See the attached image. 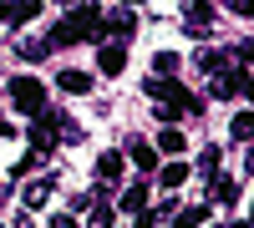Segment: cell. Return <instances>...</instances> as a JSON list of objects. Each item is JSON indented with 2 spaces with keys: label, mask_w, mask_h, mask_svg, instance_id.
I'll return each mask as SVG.
<instances>
[{
  "label": "cell",
  "mask_w": 254,
  "mask_h": 228,
  "mask_svg": "<svg viewBox=\"0 0 254 228\" xmlns=\"http://www.w3.org/2000/svg\"><path fill=\"white\" fill-rule=\"evenodd\" d=\"M244 168H249V173H254V147H249V162H244Z\"/></svg>",
  "instance_id": "obj_26"
},
{
  "label": "cell",
  "mask_w": 254,
  "mask_h": 228,
  "mask_svg": "<svg viewBox=\"0 0 254 228\" xmlns=\"http://www.w3.org/2000/svg\"><path fill=\"white\" fill-rule=\"evenodd\" d=\"M234 56L244 61V66H254V41H239V46H234Z\"/></svg>",
  "instance_id": "obj_21"
},
{
  "label": "cell",
  "mask_w": 254,
  "mask_h": 228,
  "mask_svg": "<svg viewBox=\"0 0 254 228\" xmlns=\"http://www.w3.org/2000/svg\"><path fill=\"white\" fill-rule=\"evenodd\" d=\"M198 168H203L208 182H214V178H219V147H203V152H198Z\"/></svg>",
  "instance_id": "obj_13"
},
{
  "label": "cell",
  "mask_w": 254,
  "mask_h": 228,
  "mask_svg": "<svg viewBox=\"0 0 254 228\" xmlns=\"http://www.w3.org/2000/svg\"><path fill=\"white\" fill-rule=\"evenodd\" d=\"M46 51H56L51 41H20V56H26V61H41Z\"/></svg>",
  "instance_id": "obj_15"
},
{
  "label": "cell",
  "mask_w": 254,
  "mask_h": 228,
  "mask_svg": "<svg viewBox=\"0 0 254 228\" xmlns=\"http://www.w3.org/2000/svg\"><path fill=\"white\" fill-rule=\"evenodd\" d=\"M97 178H107V182L122 178V152H102V157H97Z\"/></svg>",
  "instance_id": "obj_10"
},
{
  "label": "cell",
  "mask_w": 254,
  "mask_h": 228,
  "mask_svg": "<svg viewBox=\"0 0 254 228\" xmlns=\"http://www.w3.org/2000/svg\"><path fill=\"white\" fill-rule=\"evenodd\" d=\"M158 152L178 157V152H183V132H178V127H163V132H158Z\"/></svg>",
  "instance_id": "obj_9"
},
{
  "label": "cell",
  "mask_w": 254,
  "mask_h": 228,
  "mask_svg": "<svg viewBox=\"0 0 254 228\" xmlns=\"http://www.w3.org/2000/svg\"><path fill=\"white\" fill-rule=\"evenodd\" d=\"M208 20H214V10H208L203 0H188V26H193V31H203Z\"/></svg>",
  "instance_id": "obj_12"
},
{
  "label": "cell",
  "mask_w": 254,
  "mask_h": 228,
  "mask_svg": "<svg viewBox=\"0 0 254 228\" xmlns=\"http://www.w3.org/2000/svg\"><path fill=\"white\" fill-rule=\"evenodd\" d=\"M10 101H15L26 117H41V112H46V87H41L36 76H15V81H10Z\"/></svg>",
  "instance_id": "obj_1"
},
{
  "label": "cell",
  "mask_w": 254,
  "mask_h": 228,
  "mask_svg": "<svg viewBox=\"0 0 254 228\" xmlns=\"http://www.w3.org/2000/svg\"><path fill=\"white\" fill-rule=\"evenodd\" d=\"M92 228H112V208H97L92 213Z\"/></svg>",
  "instance_id": "obj_22"
},
{
  "label": "cell",
  "mask_w": 254,
  "mask_h": 228,
  "mask_svg": "<svg viewBox=\"0 0 254 228\" xmlns=\"http://www.w3.org/2000/svg\"><path fill=\"white\" fill-rule=\"evenodd\" d=\"M208 223V208H203V203H198V208H183L178 218H173V228H203Z\"/></svg>",
  "instance_id": "obj_11"
},
{
  "label": "cell",
  "mask_w": 254,
  "mask_h": 228,
  "mask_svg": "<svg viewBox=\"0 0 254 228\" xmlns=\"http://www.w3.org/2000/svg\"><path fill=\"white\" fill-rule=\"evenodd\" d=\"M0 137H5V127H0Z\"/></svg>",
  "instance_id": "obj_29"
},
{
  "label": "cell",
  "mask_w": 254,
  "mask_h": 228,
  "mask_svg": "<svg viewBox=\"0 0 254 228\" xmlns=\"http://www.w3.org/2000/svg\"><path fill=\"white\" fill-rule=\"evenodd\" d=\"M122 5H137V0H122Z\"/></svg>",
  "instance_id": "obj_28"
},
{
  "label": "cell",
  "mask_w": 254,
  "mask_h": 228,
  "mask_svg": "<svg viewBox=\"0 0 254 228\" xmlns=\"http://www.w3.org/2000/svg\"><path fill=\"white\" fill-rule=\"evenodd\" d=\"M56 5H81V0H56Z\"/></svg>",
  "instance_id": "obj_27"
},
{
  "label": "cell",
  "mask_w": 254,
  "mask_h": 228,
  "mask_svg": "<svg viewBox=\"0 0 254 228\" xmlns=\"http://www.w3.org/2000/svg\"><path fill=\"white\" fill-rule=\"evenodd\" d=\"M244 96H249V101H254V76H249V87H244Z\"/></svg>",
  "instance_id": "obj_25"
},
{
  "label": "cell",
  "mask_w": 254,
  "mask_h": 228,
  "mask_svg": "<svg viewBox=\"0 0 254 228\" xmlns=\"http://www.w3.org/2000/svg\"><path fill=\"white\" fill-rule=\"evenodd\" d=\"M229 5H234L239 15H254V0H229Z\"/></svg>",
  "instance_id": "obj_24"
},
{
  "label": "cell",
  "mask_w": 254,
  "mask_h": 228,
  "mask_svg": "<svg viewBox=\"0 0 254 228\" xmlns=\"http://www.w3.org/2000/svg\"><path fill=\"white\" fill-rule=\"evenodd\" d=\"M36 15H41V0H5V5H0V20H5V26H26Z\"/></svg>",
  "instance_id": "obj_4"
},
{
  "label": "cell",
  "mask_w": 254,
  "mask_h": 228,
  "mask_svg": "<svg viewBox=\"0 0 254 228\" xmlns=\"http://www.w3.org/2000/svg\"><path fill=\"white\" fill-rule=\"evenodd\" d=\"M51 228H81V223H76L71 213H61V218H51Z\"/></svg>",
  "instance_id": "obj_23"
},
{
  "label": "cell",
  "mask_w": 254,
  "mask_h": 228,
  "mask_svg": "<svg viewBox=\"0 0 254 228\" xmlns=\"http://www.w3.org/2000/svg\"><path fill=\"white\" fill-rule=\"evenodd\" d=\"M127 157H132L142 173H153V168H158V147H153V142H132V147H127Z\"/></svg>",
  "instance_id": "obj_5"
},
{
  "label": "cell",
  "mask_w": 254,
  "mask_h": 228,
  "mask_svg": "<svg viewBox=\"0 0 254 228\" xmlns=\"http://www.w3.org/2000/svg\"><path fill=\"white\" fill-rule=\"evenodd\" d=\"M214 198H219V203H234V198H239V188H234L229 178H214Z\"/></svg>",
  "instance_id": "obj_20"
},
{
  "label": "cell",
  "mask_w": 254,
  "mask_h": 228,
  "mask_svg": "<svg viewBox=\"0 0 254 228\" xmlns=\"http://www.w3.org/2000/svg\"><path fill=\"white\" fill-rule=\"evenodd\" d=\"M51 198V182H31L26 188V208H36V203H46Z\"/></svg>",
  "instance_id": "obj_17"
},
{
  "label": "cell",
  "mask_w": 254,
  "mask_h": 228,
  "mask_svg": "<svg viewBox=\"0 0 254 228\" xmlns=\"http://www.w3.org/2000/svg\"><path fill=\"white\" fill-rule=\"evenodd\" d=\"M97 66H102V76H122V66H127V46H122V41L97 46Z\"/></svg>",
  "instance_id": "obj_3"
},
{
  "label": "cell",
  "mask_w": 254,
  "mask_h": 228,
  "mask_svg": "<svg viewBox=\"0 0 254 228\" xmlns=\"http://www.w3.org/2000/svg\"><path fill=\"white\" fill-rule=\"evenodd\" d=\"M132 26H137V20H132V10L107 15V36H112V41H127V36H132Z\"/></svg>",
  "instance_id": "obj_7"
},
{
  "label": "cell",
  "mask_w": 254,
  "mask_h": 228,
  "mask_svg": "<svg viewBox=\"0 0 254 228\" xmlns=\"http://www.w3.org/2000/svg\"><path fill=\"white\" fill-rule=\"evenodd\" d=\"M183 178H188V168H183V162H168V168H163V188H178Z\"/></svg>",
  "instance_id": "obj_16"
},
{
  "label": "cell",
  "mask_w": 254,
  "mask_h": 228,
  "mask_svg": "<svg viewBox=\"0 0 254 228\" xmlns=\"http://www.w3.org/2000/svg\"><path fill=\"white\" fill-rule=\"evenodd\" d=\"M56 87H61V91H71V96H81V91H92V76H87V71H61V76H56Z\"/></svg>",
  "instance_id": "obj_6"
},
{
  "label": "cell",
  "mask_w": 254,
  "mask_h": 228,
  "mask_svg": "<svg viewBox=\"0 0 254 228\" xmlns=\"http://www.w3.org/2000/svg\"><path fill=\"white\" fill-rule=\"evenodd\" d=\"M229 132H234V142H254V112H234Z\"/></svg>",
  "instance_id": "obj_8"
},
{
  "label": "cell",
  "mask_w": 254,
  "mask_h": 228,
  "mask_svg": "<svg viewBox=\"0 0 254 228\" xmlns=\"http://www.w3.org/2000/svg\"><path fill=\"white\" fill-rule=\"evenodd\" d=\"M198 66L214 71V76H224V56H219V51H198Z\"/></svg>",
  "instance_id": "obj_18"
},
{
  "label": "cell",
  "mask_w": 254,
  "mask_h": 228,
  "mask_svg": "<svg viewBox=\"0 0 254 228\" xmlns=\"http://www.w3.org/2000/svg\"><path fill=\"white\" fill-rule=\"evenodd\" d=\"M142 203H147V188H127V193H122V208H127V213H137Z\"/></svg>",
  "instance_id": "obj_19"
},
{
  "label": "cell",
  "mask_w": 254,
  "mask_h": 228,
  "mask_svg": "<svg viewBox=\"0 0 254 228\" xmlns=\"http://www.w3.org/2000/svg\"><path fill=\"white\" fill-rule=\"evenodd\" d=\"M56 137H61V117L41 112V117H36V127H31V147H36V152H51V147H56Z\"/></svg>",
  "instance_id": "obj_2"
},
{
  "label": "cell",
  "mask_w": 254,
  "mask_h": 228,
  "mask_svg": "<svg viewBox=\"0 0 254 228\" xmlns=\"http://www.w3.org/2000/svg\"><path fill=\"white\" fill-rule=\"evenodd\" d=\"M173 71H178V56L173 51H158L153 56V76H173Z\"/></svg>",
  "instance_id": "obj_14"
}]
</instances>
